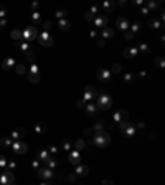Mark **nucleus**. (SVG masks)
<instances>
[{
    "label": "nucleus",
    "mask_w": 165,
    "mask_h": 185,
    "mask_svg": "<svg viewBox=\"0 0 165 185\" xmlns=\"http://www.w3.org/2000/svg\"><path fill=\"white\" fill-rule=\"evenodd\" d=\"M32 18H33V21H36V23H38V21H40V13H36V12H35V13L32 15Z\"/></svg>",
    "instance_id": "obj_15"
},
{
    "label": "nucleus",
    "mask_w": 165,
    "mask_h": 185,
    "mask_svg": "<svg viewBox=\"0 0 165 185\" xmlns=\"http://www.w3.org/2000/svg\"><path fill=\"white\" fill-rule=\"evenodd\" d=\"M50 27H51V23H50V21H45V23H43V28H45V30H48Z\"/></svg>",
    "instance_id": "obj_19"
},
{
    "label": "nucleus",
    "mask_w": 165,
    "mask_h": 185,
    "mask_svg": "<svg viewBox=\"0 0 165 185\" xmlns=\"http://www.w3.org/2000/svg\"><path fill=\"white\" fill-rule=\"evenodd\" d=\"M36 36V30L35 27H28V28L25 30V32H22V38L27 40V41H30V40H33Z\"/></svg>",
    "instance_id": "obj_1"
},
{
    "label": "nucleus",
    "mask_w": 165,
    "mask_h": 185,
    "mask_svg": "<svg viewBox=\"0 0 165 185\" xmlns=\"http://www.w3.org/2000/svg\"><path fill=\"white\" fill-rule=\"evenodd\" d=\"M12 149H13L17 154H25L28 147H27V144H22V142H15L13 146H12Z\"/></svg>",
    "instance_id": "obj_3"
},
{
    "label": "nucleus",
    "mask_w": 165,
    "mask_h": 185,
    "mask_svg": "<svg viewBox=\"0 0 165 185\" xmlns=\"http://www.w3.org/2000/svg\"><path fill=\"white\" fill-rule=\"evenodd\" d=\"M2 144H4L5 147H10L12 146V139L10 137H4V139H2Z\"/></svg>",
    "instance_id": "obj_10"
},
{
    "label": "nucleus",
    "mask_w": 165,
    "mask_h": 185,
    "mask_svg": "<svg viewBox=\"0 0 165 185\" xmlns=\"http://www.w3.org/2000/svg\"><path fill=\"white\" fill-rule=\"evenodd\" d=\"M40 159L43 160V162H48V159H50V155H48V152H45V150H43V152L40 154Z\"/></svg>",
    "instance_id": "obj_11"
},
{
    "label": "nucleus",
    "mask_w": 165,
    "mask_h": 185,
    "mask_svg": "<svg viewBox=\"0 0 165 185\" xmlns=\"http://www.w3.org/2000/svg\"><path fill=\"white\" fill-rule=\"evenodd\" d=\"M5 165H7V160H5L4 155H0V169H4Z\"/></svg>",
    "instance_id": "obj_13"
},
{
    "label": "nucleus",
    "mask_w": 165,
    "mask_h": 185,
    "mask_svg": "<svg viewBox=\"0 0 165 185\" xmlns=\"http://www.w3.org/2000/svg\"><path fill=\"white\" fill-rule=\"evenodd\" d=\"M15 70H17L18 75H23V73H25V66H23V64H15Z\"/></svg>",
    "instance_id": "obj_8"
},
{
    "label": "nucleus",
    "mask_w": 165,
    "mask_h": 185,
    "mask_svg": "<svg viewBox=\"0 0 165 185\" xmlns=\"http://www.w3.org/2000/svg\"><path fill=\"white\" fill-rule=\"evenodd\" d=\"M28 79H30L32 83H38V81H40V75H38V73H36V75H33V73H30Z\"/></svg>",
    "instance_id": "obj_6"
},
{
    "label": "nucleus",
    "mask_w": 165,
    "mask_h": 185,
    "mask_svg": "<svg viewBox=\"0 0 165 185\" xmlns=\"http://www.w3.org/2000/svg\"><path fill=\"white\" fill-rule=\"evenodd\" d=\"M41 185H48V184H41Z\"/></svg>",
    "instance_id": "obj_21"
},
{
    "label": "nucleus",
    "mask_w": 165,
    "mask_h": 185,
    "mask_svg": "<svg viewBox=\"0 0 165 185\" xmlns=\"http://www.w3.org/2000/svg\"><path fill=\"white\" fill-rule=\"evenodd\" d=\"M38 43L40 45H43V46H50L51 43H53V40H51V36L48 35V33H41L38 38Z\"/></svg>",
    "instance_id": "obj_2"
},
{
    "label": "nucleus",
    "mask_w": 165,
    "mask_h": 185,
    "mask_svg": "<svg viewBox=\"0 0 165 185\" xmlns=\"http://www.w3.org/2000/svg\"><path fill=\"white\" fill-rule=\"evenodd\" d=\"M5 15H7V10H5V8H2V7H0V17H5Z\"/></svg>",
    "instance_id": "obj_17"
},
{
    "label": "nucleus",
    "mask_w": 165,
    "mask_h": 185,
    "mask_svg": "<svg viewBox=\"0 0 165 185\" xmlns=\"http://www.w3.org/2000/svg\"><path fill=\"white\" fill-rule=\"evenodd\" d=\"M23 132H25L23 129H15V131H13V134H12V137H13V139H18L20 135L23 134Z\"/></svg>",
    "instance_id": "obj_7"
},
{
    "label": "nucleus",
    "mask_w": 165,
    "mask_h": 185,
    "mask_svg": "<svg viewBox=\"0 0 165 185\" xmlns=\"http://www.w3.org/2000/svg\"><path fill=\"white\" fill-rule=\"evenodd\" d=\"M20 48H22V51H30V46H28V43H27V41H23L22 45H20Z\"/></svg>",
    "instance_id": "obj_12"
},
{
    "label": "nucleus",
    "mask_w": 165,
    "mask_h": 185,
    "mask_svg": "<svg viewBox=\"0 0 165 185\" xmlns=\"http://www.w3.org/2000/svg\"><path fill=\"white\" fill-rule=\"evenodd\" d=\"M76 147H78V149H82V142H81V141H79V142L76 144Z\"/></svg>",
    "instance_id": "obj_20"
},
{
    "label": "nucleus",
    "mask_w": 165,
    "mask_h": 185,
    "mask_svg": "<svg viewBox=\"0 0 165 185\" xmlns=\"http://www.w3.org/2000/svg\"><path fill=\"white\" fill-rule=\"evenodd\" d=\"M12 38L17 40V41L23 40V38H22V32H20V30H13V32H12Z\"/></svg>",
    "instance_id": "obj_5"
},
{
    "label": "nucleus",
    "mask_w": 165,
    "mask_h": 185,
    "mask_svg": "<svg viewBox=\"0 0 165 185\" xmlns=\"http://www.w3.org/2000/svg\"><path fill=\"white\" fill-rule=\"evenodd\" d=\"M112 70H114L116 73H119V71H121V64H114V68H112Z\"/></svg>",
    "instance_id": "obj_18"
},
{
    "label": "nucleus",
    "mask_w": 165,
    "mask_h": 185,
    "mask_svg": "<svg viewBox=\"0 0 165 185\" xmlns=\"http://www.w3.org/2000/svg\"><path fill=\"white\" fill-rule=\"evenodd\" d=\"M60 27H61V28H63V30H66V28H68V23H66V21H63V20H61V21H60Z\"/></svg>",
    "instance_id": "obj_16"
},
{
    "label": "nucleus",
    "mask_w": 165,
    "mask_h": 185,
    "mask_svg": "<svg viewBox=\"0 0 165 185\" xmlns=\"http://www.w3.org/2000/svg\"><path fill=\"white\" fill-rule=\"evenodd\" d=\"M40 177H43V178L51 177V170H40Z\"/></svg>",
    "instance_id": "obj_9"
},
{
    "label": "nucleus",
    "mask_w": 165,
    "mask_h": 185,
    "mask_svg": "<svg viewBox=\"0 0 165 185\" xmlns=\"http://www.w3.org/2000/svg\"><path fill=\"white\" fill-rule=\"evenodd\" d=\"M30 71H32L33 75H36V73H38V66H36V64H32V68H30Z\"/></svg>",
    "instance_id": "obj_14"
},
{
    "label": "nucleus",
    "mask_w": 165,
    "mask_h": 185,
    "mask_svg": "<svg viewBox=\"0 0 165 185\" xmlns=\"http://www.w3.org/2000/svg\"><path fill=\"white\" fill-rule=\"evenodd\" d=\"M2 66H4V70H10V68L15 66V60L13 58H5L4 63H2Z\"/></svg>",
    "instance_id": "obj_4"
}]
</instances>
